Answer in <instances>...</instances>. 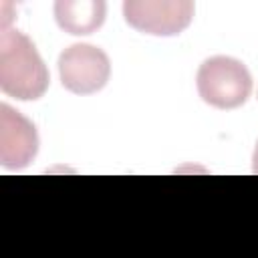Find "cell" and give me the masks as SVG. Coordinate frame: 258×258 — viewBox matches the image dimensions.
I'll use <instances>...</instances> for the list:
<instances>
[{
  "mask_svg": "<svg viewBox=\"0 0 258 258\" xmlns=\"http://www.w3.org/2000/svg\"><path fill=\"white\" fill-rule=\"evenodd\" d=\"M48 87V71L34 42L20 30H4L0 36V89L18 99L34 101Z\"/></svg>",
  "mask_w": 258,
  "mask_h": 258,
  "instance_id": "obj_1",
  "label": "cell"
},
{
  "mask_svg": "<svg viewBox=\"0 0 258 258\" xmlns=\"http://www.w3.org/2000/svg\"><path fill=\"white\" fill-rule=\"evenodd\" d=\"M58 75L62 87L71 93L91 95L107 85L111 75V62L99 46L77 42L60 52Z\"/></svg>",
  "mask_w": 258,
  "mask_h": 258,
  "instance_id": "obj_3",
  "label": "cell"
},
{
  "mask_svg": "<svg viewBox=\"0 0 258 258\" xmlns=\"http://www.w3.org/2000/svg\"><path fill=\"white\" fill-rule=\"evenodd\" d=\"M123 14L129 26L153 36H175L194 18L189 0H127Z\"/></svg>",
  "mask_w": 258,
  "mask_h": 258,
  "instance_id": "obj_4",
  "label": "cell"
},
{
  "mask_svg": "<svg viewBox=\"0 0 258 258\" xmlns=\"http://www.w3.org/2000/svg\"><path fill=\"white\" fill-rule=\"evenodd\" d=\"M38 151V135L22 113L10 105H0V161L8 169L26 167Z\"/></svg>",
  "mask_w": 258,
  "mask_h": 258,
  "instance_id": "obj_5",
  "label": "cell"
},
{
  "mask_svg": "<svg viewBox=\"0 0 258 258\" xmlns=\"http://www.w3.org/2000/svg\"><path fill=\"white\" fill-rule=\"evenodd\" d=\"M198 93L216 109H236L252 93V77L244 62L232 56H210L198 71Z\"/></svg>",
  "mask_w": 258,
  "mask_h": 258,
  "instance_id": "obj_2",
  "label": "cell"
},
{
  "mask_svg": "<svg viewBox=\"0 0 258 258\" xmlns=\"http://www.w3.org/2000/svg\"><path fill=\"white\" fill-rule=\"evenodd\" d=\"M252 171L258 173V143H256V149H254V155H252Z\"/></svg>",
  "mask_w": 258,
  "mask_h": 258,
  "instance_id": "obj_7",
  "label": "cell"
},
{
  "mask_svg": "<svg viewBox=\"0 0 258 258\" xmlns=\"http://www.w3.org/2000/svg\"><path fill=\"white\" fill-rule=\"evenodd\" d=\"M105 10L103 0H58L54 4V18L64 32L81 36L101 28Z\"/></svg>",
  "mask_w": 258,
  "mask_h": 258,
  "instance_id": "obj_6",
  "label": "cell"
}]
</instances>
